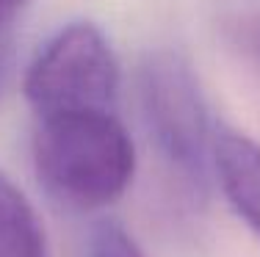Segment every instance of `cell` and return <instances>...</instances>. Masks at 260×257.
<instances>
[{
	"label": "cell",
	"instance_id": "cell-8",
	"mask_svg": "<svg viewBox=\"0 0 260 257\" xmlns=\"http://www.w3.org/2000/svg\"><path fill=\"white\" fill-rule=\"evenodd\" d=\"M14 66V22L0 20V94L6 91Z\"/></svg>",
	"mask_w": 260,
	"mask_h": 257
},
{
	"label": "cell",
	"instance_id": "cell-7",
	"mask_svg": "<svg viewBox=\"0 0 260 257\" xmlns=\"http://www.w3.org/2000/svg\"><path fill=\"white\" fill-rule=\"evenodd\" d=\"M89 257H144L136 238L122 227L119 222H103L94 224L89 238Z\"/></svg>",
	"mask_w": 260,
	"mask_h": 257
},
{
	"label": "cell",
	"instance_id": "cell-9",
	"mask_svg": "<svg viewBox=\"0 0 260 257\" xmlns=\"http://www.w3.org/2000/svg\"><path fill=\"white\" fill-rule=\"evenodd\" d=\"M25 3H28V0H0V20L14 22L17 14H20V9H22Z\"/></svg>",
	"mask_w": 260,
	"mask_h": 257
},
{
	"label": "cell",
	"instance_id": "cell-1",
	"mask_svg": "<svg viewBox=\"0 0 260 257\" xmlns=\"http://www.w3.org/2000/svg\"><path fill=\"white\" fill-rule=\"evenodd\" d=\"M34 166L53 199L72 210H105L125 197L136 174V146L116 111L39 116Z\"/></svg>",
	"mask_w": 260,
	"mask_h": 257
},
{
	"label": "cell",
	"instance_id": "cell-6",
	"mask_svg": "<svg viewBox=\"0 0 260 257\" xmlns=\"http://www.w3.org/2000/svg\"><path fill=\"white\" fill-rule=\"evenodd\" d=\"M221 36L246 64L260 72V11L227 17L221 22Z\"/></svg>",
	"mask_w": 260,
	"mask_h": 257
},
{
	"label": "cell",
	"instance_id": "cell-3",
	"mask_svg": "<svg viewBox=\"0 0 260 257\" xmlns=\"http://www.w3.org/2000/svg\"><path fill=\"white\" fill-rule=\"evenodd\" d=\"M22 89L36 116L116 111L119 64L100 28L70 22L45 42Z\"/></svg>",
	"mask_w": 260,
	"mask_h": 257
},
{
	"label": "cell",
	"instance_id": "cell-5",
	"mask_svg": "<svg viewBox=\"0 0 260 257\" xmlns=\"http://www.w3.org/2000/svg\"><path fill=\"white\" fill-rule=\"evenodd\" d=\"M0 257H50V243L36 207L0 169Z\"/></svg>",
	"mask_w": 260,
	"mask_h": 257
},
{
	"label": "cell",
	"instance_id": "cell-2",
	"mask_svg": "<svg viewBox=\"0 0 260 257\" xmlns=\"http://www.w3.org/2000/svg\"><path fill=\"white\" fill-rule=\"evenodd\" d=\"M139 108L164 163L197 197L213 166V133L191 64L177 50H155L139 66Z\"/></svg>",
	"mask_w": 260,
	"mask_h": 257
},
{
	"label": "cell",
	"instance_id": "cell-4",
	"mask_svg": "<svg viewBox=\"0 0 260 257\" xmlns=\"http://www.w3.org/2000/svg\"><path fill=\"white\" fill-rule=\"evenodd\" d=\"M213 169L233 210L260 235V144L238 130H219Z\"/></svg>",
	"mask_w": 260,
	"mask_h": 257
}]
</instances>
